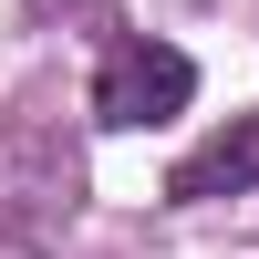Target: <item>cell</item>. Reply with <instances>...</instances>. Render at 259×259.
<instances>
[{
  "mask_svg": "<svg viewBox=\"0 0 259 259\" xmlns=\"http://www.w3.org/2000/svg\"><path fill=\"white\" fill-rule=\"evenodd\" d=\"M197 94V62L177 41H114L94 62V124L104 135H145V124H177Z\"/></svg>",
  "mask_w": 259,
  "mask_h": 259,
  "instance_id": "cell-1",
  "label": "cell"
},
{
  "mask_svg": "<svg viewBox=\"0 0 259 259\" xmlns=\"http://www.w3.org/2000/svg\"><path fill=\"white\" fill-rule=\"evenodd\" d=\"M239 187H259V114H239L228 135H207L197 156L166 177V197H177V207H197V197H239Z\"/></svg>",
  "mask_w": 259,
  "mask_h": 259,
  "instance_id": "cell-2",
  "label": "cell"
}]
</instances>
